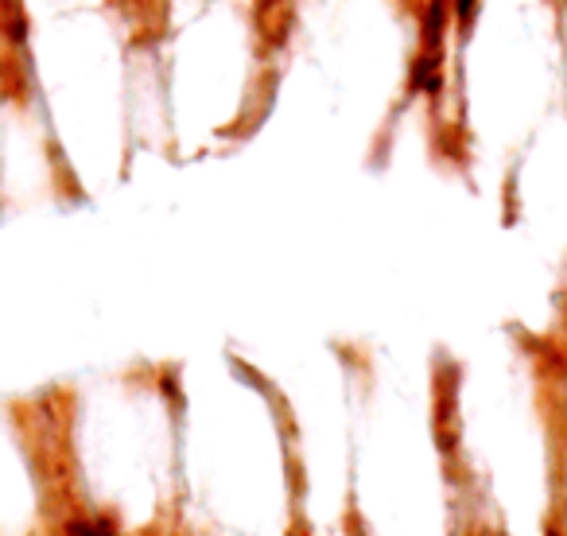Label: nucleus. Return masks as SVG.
<instances>
[{"label": "nucleus", "instance_id": "1", "mask_svg": "<svg viewBox=\"0 0 567 536\" xmlns=\"http://www.w3.org/2000/svg\"><path fill=\"white\" fill-rule=\"evenodd\" d=\"M551 4H556L559 12H567V0H551Z\"/></svg>", "mask_w": 567, "mask_h": 536}]
</instances>
